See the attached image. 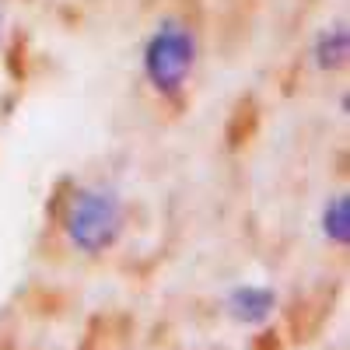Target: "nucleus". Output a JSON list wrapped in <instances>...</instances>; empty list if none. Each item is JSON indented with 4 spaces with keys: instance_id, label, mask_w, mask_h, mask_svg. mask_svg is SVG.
<instances>
[{
    "instance_id": "nucleus-4",
    "label": "nucleus",
    "mask_w": 350,
    "mask_h": 350,
    "mask_svg": "<svg viewBox=\"0 0 350 350\" xmlns=\"http://www.w3.org/2000/svg\"><path fill=\"white\" fill-rule=\"evenodd\" d=\"M312 60L319 70H343L347 60H350V32H347V25L343 21H333L326 28H319L315 39H312Z\"/></svg>"
},
{
    "instance_id": "nucleus-3",
    "label": "nucleus",
    "mask_w": 350,
    "mask_h": 350,
    "mask_svg": "<svg viewBox=\"0 0 350 350\" xmlns=\"http://www.w3.org/2000/svg\"><path fill=\"white\" fill-rule=\"evenodd\" d=\"M224 308H228V315L235 319V323L259 326V323H267V319L273 315L277 295H273V287H262V284H239L228 295Z\"/></svg>"
},
{
    "instance_id": "nucleus-1",
    "label": "nucleus",
    "mask_w": 350,
    "mask_h": 350,
    "mask_svg": "<svg viewBox=\"0 0 350 350\" xmlns=\"http://www.w3.org/2000/svg\"><path fill=\"white\" fill-rule=\"evenodd\" d=\"M67 242L84 256H102L120 245L126 231V200L112 186H77L60 214Z\"/></svg>"
},
{
    "instance_id": "nucleus-6",
    "label": "nucleus",
    "mask_w": 350,
    "mask_h": 350,
    "mask_svg": "<svg viewBox=\"0 0 350 350\" xmlns=\"http://www.w3.org/2000/svg\"><path fill=\"white\" fill-rule=\"evenodd\" d=\"M256 126H259V109L252 98H239V105L231 109V120L224 126V137H228V148H242L256 137Z\"/></svg>"
},
{
    "instance_id": "nucleus-8",
    "label": "nucleus",
    "mask_w": 350,
    "mask_h": 350,
    "mask_svg": "<svg viewBox=\"0 0 350 350\" xmlns=\"http://www.w3.org/2000/svg\"><path fill=\"white\" fill-rule=\"evenodd\" d=\"M0 39H4V4H0Z\"/></svg>"
},
{
    "instance_id": "nucleus-2",
    "label": "nucleus",
    "mask_w": 350,
    "mask_h": 350,
    "mask_svg": "<svg viewBox=\"0 0 350 350\" xmlns=\"http://www.w3.org/2000/svg\"><path fill=\"white\" fill-rule=\"evenodd\" d=\"M196 60H200L196 32L183 18L168 14L151 28V36L144 39V49H140L144 84H148L158 98H168V102L183 98V92L193 81Z\"/></svg>"
},
{
    "instance_id": "nucleus-7",
    "label": "nucleus",
    "mask_w": 350,
    "mask_h": 350,
    "mask_svg": "<svg viewBox=\"0 0 350 350\" xmlns=\"http://www.w3.org/2000/svg\"><path fill=\"white\" fill-rule=\"evenodd\" d=\"M252 350H280V333H273V329L259 333V336L252 340Z\"/></svg>"
},
{
    "instance_id": "nucleus-5",
    "label": "nucleus",
    "mask_w": 350,
    "mask_h": 350,
    "mask_svg": "<svg viewBox=\"0 0 350 350\" xmlns=\"http://www.w3.org/2000/svg\"><path fill=\"white\" fill-rule=\"evenodd\" d=\"M323 239L336 249H347L350 245V196L347 193H333L326 203H323Z\"/></svg>"
}]
</instances>
